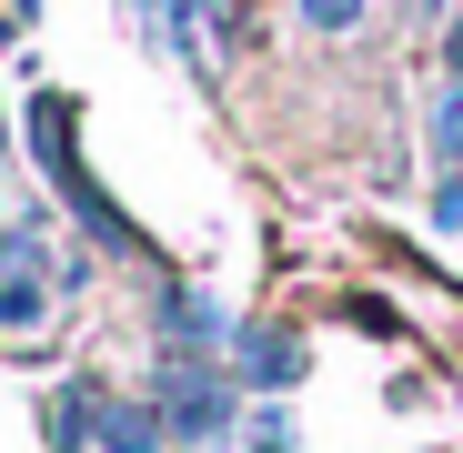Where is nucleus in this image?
<instances>
[{"instance_id": "f257e3e1", "label": "nucleus", "mask_w": 463, "mask_h": 453, "mask_svg": "<svg viewBox=\"0 0 463 453\" xmlns=\"http://www.w3.org/2000/svg\"><path fill=\"white\" fill-rule=\"evenodd\" d=\"M71 121H81V111H71L61 91H41V101H31V151H41V172H51V192H61L71 212H81L91 232L111 242V252H141V232H131V222L111 212V192H101V182L81 172V151H71Z\"/></svg>"}, {"instance_id": "f03ea898", "label": "nucleus", "mask_w": 463, "mask_h": 453, "mask_svg": "<svg viewBox=\"0 0 463 453\" xmlns=\"http://www.w3.org/2000/svg\"><path fill=\"white\" fill-rule=\"evenodd\" d=\"M41 433H51L61 453H91V443H101V383H61V393L41 403Z\"/></svg>"}, {"instance_id": "7ed1b4c3", "label": "nucleus", "mask_w": 463, "mask_h": 453, "mask_svg": "<svg viewBox=\"0 0 463 453\" xmlns=\"http://www.w3.org/2000/svg\"><path fill=\"white\" fill-rule=\"evenodd\" d=\"M232 353H242V383H262V393H282L302 373V343L292 333H232Z\"/></svg>"}, {"instance_id": "20e7f679", "label": "nucleus", "mask_w": 463, "mask_h": 453, "mask_svg": "<svg viewBox=\"0 0 463 453\" xmlns=\"http://www.w3.org/2000/svg\"><path fill=\"white\" fill-rule=\"evenodd\" d=\"M101 453H162V413H151V403H121V393H101Z\"/></svg>"}, {"instance_id": "39448f33", "label": "nucleus", "mask_w": 463, "mask_h": 453, "mask_svg": "<svg viewBox=\"0 0 463 453\" xmlns=\"http://www.w3.org/2000/svg\"><path fill=\"white\" fill-rule=\"evenodd\" d=\"M363 11H373V0H292V21H302V31H323V41L363 31Z\"/></svg>"}]
</instances>
